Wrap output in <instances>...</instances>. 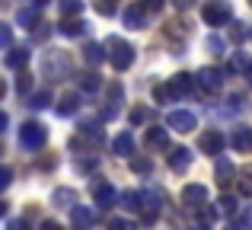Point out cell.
Listing matches in <instances>:
<instances>
[{"instance_id": "cell-1", "label": "cell", "mask_w": 252, "mask_h": 230, "mask_svg": "<svg viewBox=\"0 0 252 230\" xmlns=\"http://www.w3.org/2000/svg\"><path fill=\"white\" fill-rule=\"evenodd\" d=\"M105 55H109V64L115 70H128L131 61H134V48H131L125 38H118V35L105 38Z\"/></svg>"}, {"instance_id": "cell-2", "label": "cell", "mask_w": 252, "mask_h": 230, "mask_svg": "<svg viewBox=\"0 0 252 230\" xmlns=\"http://www.w3.org/2000/svg\"><path fill=\"white\" fill-rule=\"evenodd\" d=\"M45 141H48V128H45L42 122H23V128H19V144H23L26 150H42Z\"/></svg>"}, {"instance_id": "cell-3", "label": "cell", "mask_w": 252, "mask_h": 230, "mask_svg": "<svg viewBox=\"0 0 252 230\" xmlns=\"http://www.w3.org/2000/svg\"><path fill=\"white\" fill-rule=\"evenodd\" d=\"M201 16L208 26H227L230 19H233V10H230L227 0H208V3L201 6Z\"/></svg>"}, {"instance_id": "cell-4", "label": "cell", "mask_w": 252, "mask_h": 230, "mask_svg": "<svg viewBox=\"0 0 252 230\" xmlns=\"http://www.w3.org/2000/svg\"><path fill=\"white\" fill-rule=\"evenodd\" d=\"M42 70L51 77V80H61V77L70 74V58L64 55V51H48L42 61Z\"/></svg>"}, {"instance_id": "cell-5", "label": "cell", "mask_w": 252, "mask_h": 230, "mask_svg": "<svg viewBox=\"0 0 252 230\" xmlns=\"http://www.w3.org/2000/svg\"><path fill=\"white\" fill-rule=\"evenodd\" d=\"M166 125L172 131H179V134H189V131H195L198 118H195V112H189V109H172L166 115Z\"/></svg>"}, {"instance_id": "cell-6", "label": "cell", "mask_w": 252, "mask_h": 230, "mask_svg": "<svg viewBox=\"0 0 252 230\" xmlns=\"http://www.w3.org/2000/svg\"><path fill=\"white\" fill-rule=\"evenodd\" d=\"M230 147H233L236 154H252V128L236 125L233 134H230Z\"/></svg>"}, {"instance_id": "cell-7", "label": "cell", "mask_w": 252, "mask_h": 230, "mask_svg": "<svg viewBox=\"0 0 252 230\" xmlns=\"http://www.w3.org/2000/svg\"><path fill=\"white\" fill-rule=\"evenodd\" d=\"M195 80L201 83V90H204V93H220V87H223V74H220V70H214V67L198 70V77H195Z\"/></svg>"}, {"instance_id": "cell-8", "label": "cell", "mask_w": 252, "mask_h": 230, "mask_svg": "<svg viewBox=\"0 0 252 230\" xmlns=\"http://www.w3.org/2000/svg\"><path fill=\"white\" fill-rule=\"evenodd\" d=\"M182 205H189V208L208 205V186H198V182L185 186V189H182Z\"/></svg>"}, {"instance_id": "cell-9", "label": "cell", "mask_w": 252, "mask_h": 230, "mask_svg": "<svg viewBox=\"0 0 252 230\" xmlns=\"http://www.w3.org/2000/svg\"><path fill=\"white\" fill-rule=\"evenodd\" d=\"M122 102H125V90H122V83H112V87H109V106L102 109V118H105V122H112V118L118 115Z\"/></svg>"}, {"instance_id": "cell-10", "label": "cell", "mask_w": 252, "mask_h": 230, "mask_svg": "<svg viewBox=\"0 0 252 230\" xmlns=\"http://www.w3.org/2000/svg\"><path fill=\"white\" fill-rule=\"evenodd\" d=\"M93 198H96L99 208H112L115 198H118V192H115V186H109V182H96V186H93Z\"/></svg>"}, {"instance_id": "cell-11", "label": "cell", "mask_w": 252, "mask_h": 230, "mask_svg": "<svg viewBox=\"0 0 252 230\" xmlns=\"http://www.w3.org/2000/svg\"><path fill=\"white\" fill-rule=\"evenodd\" d=\"M70 221H74L77 230H90L96 224V214H93V208H86V205H74L70 208Z\"/></svg>"}, {"instance_id": "cell-12", "label": "cell", "mask_w": 252, "mask_h": 230, "mask_svg": "<svg viewBox=\"0 0 252 230\" xmlns=\"http://www.w3.org/2000/svg\"><path fill=\"white\" fill-rule=\"evenodd\" d=\"M189 166H191V150L189 147H176L169 154V169L172 173H185Z\"/></svg>"}, {"instance_id": "cell-13", "label": "cell", "mask_w": 252, "mask_h": 230, "mask_svg": "<svg viewBox=\"0 0 252 230\" xmlns=\"http://www.w3.org/2000/svg\"><path fill=\"white\" fill-rule=\"evenodd\" d=\"M125 26H128V29H144V26H147V10H144L141 3L128 6V10H125Z\"/></svg>"}, {"instance_id": "cell-14", "label": "cell", "mask_w": 252, "mask_h": 230, "mask_svg": "<svg viewBox=\"0 0 252 230\" xmlns=\"http://www.w3.org/2000/svg\"><path fill=\"white\" fill-rule=\"evenodd\" d=\"M214 176H217V186H223V189H227L230 182H233V176H236L233 163H230L227 157H220V160H217V166H214Z\"/></svg>"}, {"instance_id": "cell-15", "label": "cell", "mask_w": 252, "mask_h": 230, "mask_svg": "<svg viewBox=\"0 0 252 230\" xmlns=\"http://www.w3.org/2000/svg\"><path fill=\"white\" fill-rule=\"evenodd\" d=\"M191 87H195V77H191V74H176L169 80V90H172L176 99H179V96H185V93H191Z\"/></svg>"}, {"instance_id": "cell-16", "label": "cell", "mask_w": 252, "mask_h": 230, "mask_svg": "<svg viewBox=\"0 0 252 230\" xmlns=\"http://www.w3.org/2000/svg\"><path fill=\"white\" fill-rule=\"evenodd\" d=\"M223 144H227V141H223V134H220V131H208V134H201V150H204V154H220V150H223Z\"/></svg>"}, {"instance_id": "cell-17", "label": "cell", "mask_w": 252, "mask_h": 230, "mask_svg": "<svg viewBox=\"0 0 252 230\" xmlns=\"http://www.w3.org/2000/svg\"><path fill=\"white\" fill-rule=\"evenodd\" d=\"M112 150H115L118 157H134V137H131V131H122V134L112 141Z\"/></svg>"}, {"instance_id": "cell-18", "label": "cell", "mask_w": 252, "mask_h": 230, "mask_svg": "<svg viewBox=\"0 0 252 230\" xmlns=\"http://www.w3.org/2000/svg\"><path fill=\"white\" fill-rule=\"evenodd\" d=\"M147 147H150V150H166V147H169L166 128H150V131H147Z\"/></svg>"}, {"instance_id": "cell-19", "label": "cell", "mask_w": 252, "mask_h": 230, "mask_svg": "<svg viewBox=\"0 0 252 230\" xmlns=\"http://www.w3.org/2000/svg\"><path fill=\"white\" fill-rule=\"evenodd\" d=\"M83 58H86V64H93V67H96V64H102L109 55H105V45H96V42H90V45L83 48Z\"/></svg>"}, {"instance_id": "cell-20", "label": "cell", "mask_w": 252, "mask_h": 230, "mask_svg": "<svg viewBox=\"0 0 252 230\" xmlns=\"http://www.w3.org/2000/svg\"><path fill=\"white\" fill-rule=\"evenodd\" d=\"M3 64L13 67V70H19L23 64H29V48H10V55L3 58Z\"/></svg>"}, {"instance_id": "cell-21", "label": "cell", "mask_w": 252, "mask_h": 230, "mask_svg": "<svg viewBox=\"0 0 252 230\" xmlns=\"http://www.w3.org/2000/svg\"><path fill=\"white\" fill-rule=\"evenodd\" d=\"M51 201H55V208H74L77 205V192L74 189H55Z\"/></svg>"}, {"instance_id": "cell-22", "label": "cell", "mask_w": 252, "mask_h": 230, "mask_svg": "<svg viewBox=\"0 0 252 230\" xmlns=\"http://www.w3.org/2000/svg\"><path fill=\"white\" fill-rule=\"evenodd\" d=\"M77 109H80V96H77V93L61 96V102H58V115H74Z\"/></svg>"}, {"instance_id": "cell-23", "label": "cell", "mask_w": 252, "mask_h": 230, "mask_svg": "<svg viewBox=\"0 0 252 230\" xmlns=\"http://www.w3.org/2000/svg\"><path fill=\"white\" fill-rule=\"evenodd\" d=\"M122 208H128V211H141L144 208V195L141 192H122Z\"/></svg>"}, {"instance_id": "cell-24", "label": "cell", "mask_w": 252, "mask_h": 230, "mask_svg": "<svg viewBox=\"0 0 252 230\" xmlns=\"http://www.w3.org/2000/svg\"><path fill=\"white\" fill-rule=\"evenodd\" d=\"M77 80H80V90H83V93H99V87H102L99 74H93V70H90V74H80Z\"/></svg>"}, {"instance_id": "cell-25", "label": "cell", "mask_w": 252, "mask_h": 230, "mask_svg": "<svg viewBox=\"0 0 252 230\" xmlns=\"http://www.w3.org/2000/svg\"><path fill=\"white\" fill-rule=\"evenodd\" d=\"M16 23L23 26V29H35V26H38V10H26V6H23V10L16 13Z\"/></svg>"}, {"instance_id": "cell-26", "label": "cell", "mask_w": 252, "mask_h": 230, "mask_svg": "<svg viewBox=\"0 0 252 230\" xmlns=\"http://www.w3.org/2000/svg\"><path fill=\"white\" fill-rule=\"evenodd\" d=\"M58 29H61L64 35H83V32H86V23H83V19H64Z\"/></svg>"}, {"instance_id": "cell-27", "label": "cell", "mask_w": 252, "mask_h": 230, "mask_svg": "<svg viewBox=\"0 0 252 230\" xmlns=\"http://www.w3.org/2000/svg\"><path fill=\"white\" fill-rule=\"evenodd\" d=\"M131 169L141 173V176H150L154 173V160H150V157H131Z\"/></svg>"}, {"instance_id": "cell-28", "label": "cell", "mask_w": 252, "mask_h": 230, "mask_svg": "<svg viewBox=\"0 0 252 230\" xmlns=\"http://www.w3.org/2000/svg\"><path fill=\"white\" fill-rule=\"evenodd\" d=\"M236 205H240V201H236L233 195H220V198H217V214H236Z\"/></svg>"}, {"instance_id": "cell-29", "label": "cell", "mask_w": 252, "mask_h": 230, "mask_svg": "<svg viewBox=\"0 0 252 230\" xmlns=\"http://www.w3.org/2000/svg\"><path fill=\"white\" fill-rule=\"evenodd\" d=\"M58 6H61V13H64V16H80V13H83V0H61V3H58Z\"/></svg>"}, {"instance_id": "cell-30", "label": "cell", "mask_w": 252, "mask_h": 230, "mask_svg": "<svg viewBox=\"0 0 252 230\" xmlns=\"http://www.w3.org/2000/svg\"><path fill=\"white\" fill-rule=\"evenodd\" d=\"M16 93L23 96V99L32 93V74H29V70H23V74L16 77Z\"/></svg>"}, {"instance_id": "cell-31", "label": "cell", "mask_w": 252, "mask_h": 230, "mask_svg": "<svg viewBox=\"0 0 252 230\" xmlns=\"http://www.w3.org/2000/svg\"><path fill=\"white\" fill-rule=\"evenodd\" d=\"M230 74H236V70H240V74H246V70H249V58L246 55H243V51H236V55H233V61H230Z\"/></svg>"}, {"instance_id": "cell-32", "label": "cell", "mask_w": 252, "mask_h": 230, "mask_svg": "<svg viewBox=\"0 0 252 230\" xmlns=\"http://www.w3.org/2000/svg\"><path fill=\"white\" fill-rule=\"evenodd\" d=\"M240 192L252 198V163H249L246 169H240Z\"/></svg>"}, {"instance_id": "cell-33", "label": "cell", "mask_w": 252, "mask_h": 230, "mask_svg": "<svg viewBox=\"0 0 252 230\" xmlns=\"http://www.w3.org/2000/svg\"><path fill=\"white\" fill-rule=\"evenodd\" d=\"M204 48H208L211 55H223V48H227V45H223V38H220V35H214V32H211V35L204 38Z\"/></svg>"}, {"instance_id": "cell-34", "label": "cell", "mask_w": 252, "mask_h": 230, "mask_svg": "<svg viewBox=\"0 0 252 230\" xmlns=\"http://www.w3.org/2000/svg\"><path fill=\"white\" fill-rule=\"evenodd\" d=\"M154 99L160 102V106H163V102H176V96H172L169 83H163V87H157V90H154Z\"/></svg>"}, {"instance_id": "cell-35", "label": "cell", "mask_w": 252, "mask_h": 230, "mask_svg": "<svg viewBox=\"0 0 252 230\" xmlns=\"http://www.w3.org/2000/svg\"><path fill=\"white\" fill-rule=\"evenodd\" d=\"M48 102H51V93H45V90H42V93H32V96H29V106H32V109H45Z\"/></svg>"}, {"instance_id": "cell-36", "label": "cell", "mask_w": 252, "mask_h": 230, "mask_svg": "<svg viewBox=\"0 0 252 230\" xmlns=\"http://www.w3.org/2000/svg\"><path fill=\"white\" fill-rule=\"evenodd\" d=\"M150 118V109L147 106H137V109H131V125H144Z\"/></svg>"}, {"instance_id": "cell-37", "label": "cell", "mask_w": 252, "mask_h": 230, "mask_svg": "<svg viewBox=\"0 0 252 230\" xmlns=\"http://www.w3.org/2000/svg\"><path fill=\"white\" fill-rule=\"evenodd\" d=\"M13 45V29L6 23H0V48H10Z\"/></svg>"}, {"instance_id": "cell-38", "label": "cell", "mask_w": 252, "mask_h": 230, "mask_svg": "<svg viewBox=\"0 0 252 230\" xmlns=\"http://www.w3.org/2000/svg\"><path fill=\"white\" fill-rule=\"evenodd\" d=\"M109 230H137L131 221H125V218H112L109 221Z\"/></svg>"}, {"instance_id": "cell-39", "label": "cell", "mask_w": 252, "mask_h": 230, "mask_svg": "<svg viewBox=\"0 0 252 230\" xmlns=\"http://www.w3.org/2000/svg\"><path fill=\"white\" fill-rule=\"evenodd\" d=\"M96 10L102 13V16H112V13H115V0H99Z\"/></svg>"}, {"instance_id": "cell-40", "label": "cell", "mask_w": 252, "mask_h": 230, "mask_svg": "<svg viewBox=\"0 0 252 230\" xmlns=\"http://www.w3.org/2000/svg\"><path fill=\"white\" fill-rule=\"evenodd\" d=\"M13 182V169H6V166H0V192H3L6 186Z\"/></svg>"}, {"instance_id": "cell-41", "label": "cell", "mask_w": 252, "mask_h": 230, "mask_svg": "<svg viewBox=\"0 0 252 230\" xmlns=\"http://www.w3.org/2000/svg\"><path fill=\"white\" fill-rule=\"evenodd\" d=\"M172 6H176V10H191L195 0H172Z\"/></svg>"}, {"instance_id": "cell-42", "label": "cell", "mask_w": 252, "mask_h": 230, "mask_svg": "<svg viewBox=\"0 0 252 230\" xmlns=\"http://www.w3.org/2000/svg\"><path fill=\"white\" fill-rule=\"evenodd\" d=\"M10 230H29V221H23V218L10 221Z\"/></svg>"}, {"instance_id": "cell-43", "label": "cell", "mask_w": 252, "mask_h": 230, "mask_svg": "<svg viewBox=\"0 0 252 230\" xmlns=\"http://www.w3.org/2000/svg\"><path fill=\"white\" fill-rule=\"evenodd\" d=\"M144 10H160V6H163V0H144Z\"/></svg>"}, {"instance_id": "cell-44", "label": "cell", "mask_w": 252, "mask_h": 230, "mask_svg": "<svg viewBox=\"0 0 252 230\" xmlns=\"http://www.w3.org/2000/svg\"><path fill=\"white\" fill-rule=\"evenodd\" d=\"M227 230H249V224H246V221H230Z\"/></svg>"}, {"instance_id": "cell-45", "label": "cell", "mask_w": 252, "mask_h": 230, "mask_svg": "<svg viewBox=\"0 0 252 230\" xmlns=\"http://www.w3.org/2000/svg\"><path fill=\"white\" fill-rule=\"evenodd\" d=\"M42 230H64L58 221H42Z\"/></svg>"}, {"instance_id": "cell-46", "label": "cell", "mask_w": 252, "mask_h": 230, "mask_svg": "<svg viewBox=\"0 0 252 230\" xmlns=\"http://www.w3.org/2000/svg\"><path fill=\"white\" fill-rule=\"evenodd\" d=\"M6 125H10V115H6L3 109H0V134H3V131H6Z\"/></svg>"}, {"instance_id": "cell-47", "label": "cell", "mask_w": 252, "mask_h": 230, "mask_svg": "<svg viewBox=\"0 0 252 230\" xmlns=\"http://www.w3.org/2000/svg\"><path fill=\"white\" fill-rule=\"evenodd\" d=\"M32 3H35V6H45V3H51V0H32Z\"/></svg>"}, {"instance_id": "cell-48", "label": "cell", "mask_w": 252, "mask_h": 230, "mask_svg": "<svg viewBox=\"0 0 252 230\" xmlns=\"http://www.w3.org/2000/svg\"><path fill=\"white\" fill-rule=\"evenodd\" d=\"M6 208H10V205H3V201H0V214H6Z\"/></svg>"}, {"instance_id": "cell-49", "label": "cell", "mask_w": 252, "mask_h": 230, "mask_svg": "<svg viewBox=\"0 0 252 230\" xmlns=\"http://www.w3.org/2000/svg\"><path fill=\"white\" fill-rule=\"evenodd\" d=\"M0 96H3V83H0Z\"/></svg>"}, {"instance_id": "cell-50", "label": "cell", "mask_w": 252, "mask_h": 230, "mask_svg": "<svg viewBox=\"0 0 252 230\" xmlns=\"http://www.w3.org/2000/svg\"><path fill=\"white\" fill-rule=\"evenodd\" d=\"M249 3H252V0H249Z\"/></svg>"}]
</instances>
